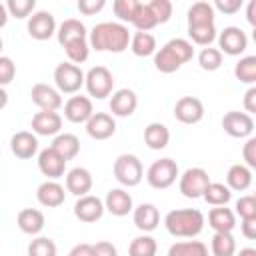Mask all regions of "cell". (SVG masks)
Returning <instances> with one entry per match:
<instances>
[{
  "label": "cell",
  "mask_w": 256,
  "mask_h": 256,
  "mask_svg": "<svg viewBox=\"0 0 256 256\" xmlns=\"http://www.w3.org/2000/svg\"><path fill=\"white\" fill-rule=\"evenodd\" d=\"M130 30L120 22H100L88 32V44L96 52L120 54L130 46Z\"/></svg>",
  "instance_id": "obj_1"
},
{
  "label": "cell",
  "mask_w": 256,
  "mask_h": 256,
  "mask_svg": "<svg viewBox=\"0 0 256 256\" xmlns=\"http://www.w3.org/2000/svg\"><path fill=\"white\" fill-rule=\"evenodd\" d=\"M194 56L192 42L186 38H172L154 54V66L162 74H172L180 70Z\"/></svg>",
  "instance_id": "obj_2"
},
{
  "label": "cell",
  "mask_w": 256,
  "mask_h": 256,
  "mask_svg": "<svg viewBox=\"0 0 256 256\" xmlns=\"http://www.w3.org/2000/svg\"><path fill=\"white\" fill-rule=\"evenodd\" d=\"M206 218L198 208H176L164 216L168 234L176 238H194L204 230Z\"/></svg>",
  "instance_id": "obj_3"
},
{
  "label": "cell",
  "mask_w": 256,
  "mask_h": 256,
  "mask_svg": "<svg viewBox=\"0 0 256 256\" xmlns=\"http://www.w3.org/2000/svg\"><path fill=\"white\" fill-rule=\"evenodd\" d=\"M112 172H114V178L126 186V188H132V186H138L144 178V168H142V162L138 156L134 154H120L116 160H114V166H112Z\"/></svg>",
  "instance_id": "obj_4"
},
{
  "label": "cell",
  "mask_w": 256,
  "mask_h": 256,
  "mask_svg": "<svg viewBox=\"0 0 256 256\" xmlns=\"http://www.w3.org/2000/svg\"><path fill=\"white\" fill-rule=\"evenodd\" d=\"M180 176L178 172V164L176 160L172 158H160V160H154L148 170H146V182L156 188V190H164V188H170L176 178Z\"/></svg>",
  "instance_id": "obj_5"
},
{
  "label": "cell",
  "mask_w": 256,
  "mask_h": 256,
  "mask_svg": "<svg viewBox=\"0 0 256 256\" xmlns=\"http://www.w3.org/2000/svg\"><path fill=\"white\" fill-rule=\"evenodd\" d=\"M84 86L92 98L104 100L114 90V74L106 66H92L84 74Z\"/></svg>",
  "instance_id": "obj_6"
},
{
  "label": "cell",
  "mask_w": 256,
  "mask_h": 256,
  "mask_svg": "<svg viewBox=\"0 0 256 256\" xmlns=\"http://www.w3.org/2000/svg\"><path fill=\"white\" fill-rule=\"evenodd\" d=\"M54 84L60 94H76L84 86V72L72 62H60L54 68Z\"/></svg>",
  "instance_id": "obj_7"
},
{
  "label": "cell",
  "mask_w": 256,
  "mask_h": 256,
  "mask_svg": "<svg viewBox=\"0 0 256 256\" xmlns=\"http://www.w3.org/2000/svg\"><path fill=\"white\" fill-rule=\"evenodd\" d=\"M210 176L204 168H188L182 176H178V188L186 198H202L206 186L210 184Z\"/></svg>",
  "instance_id": "obj_8"
},
{
  "label": "cell",
  "mask_w": 256,
  "mask_h": 256,
  "mask_svg": "<svg viewBox=\"0 0 256 256\" xmlns=\"http://www.w3.org/2000/svg\"><path fill=\"white\" fill-rule=\"evenodd\" d=\"M216 38H218V50L228 56H242L248 48V36L238 26H226Z\"/></svg>",
  "instance_id": "obj_9"
},
{
  "label": "cell",
  "mask_w": 256,
  "mask_h": 256,
  "mask_svg": "<svg viewBox=\"0 0 256 256\" xmlns=\"http://www.w3.org/2000/svg\"><path fill=\"white\" fill-rule=\"evenodd\" d=\"M222 128L232 138H250L254 132V118L240 110H230L222 116Z\"/></svg>",
  "instance_id": "obj_10"
},
{
  "label": "cell",
  "mask_w": 256,
  "mask_h": 256,
  "mask_svg": "<svg viewBox=\"0 0 256 256\" xmlns=\"http://www.w3.org/2000/svg\"><path fill=\"white\" fill-rule=\"evenodd\" d=\"M26 30H28V34H30L34 40H40V42H42V40H50V38L56 34V30H58L56 18H54V14L48 12V10H36V12L28 18Z\"/></svg>",
  "instance_id": "obj_11"
},
{
  "label": "cell",
  "mask_w": 256,
  "mask_h": 256,
  "mask_svg": "<svg viewBox=\"0 0 256 256\" xmlns=\"http://www.w3.org/2000/svg\"><path fill=\"white\" fill-rule=\"evenodd\" d=\"M174 118L182 124H198L204 118V104L196 96H182L174 104Z\"/></svg>",
  "instance_id": "obj_12"
},
{
  "label": "cell",
  "mask_w": 256,
  "mask_h": 256,
  "mask_svg": "<svg viewBox=\"0 0 256 256\" xmlns=\"http://www.w3.org/2000/svg\"><path fill=\"white\" fill-rule=\"evenodd\" d=\"M92 114H94V106L88 96L76 94L70 96L64 104V118L72 124H86Z\"/></svg>",
  "instance_id": "obj_13"
},
{
  "label": "cell",
  "mask_w": 256,
  "mask_h": 256,
  "mask_svg": "<svg viewBox=\"0 0 256 256\" xmlns=\"http://www.w3.org/2000/svg\"><path fill=\"white\" fill-rule=\"evenodd\" d=\"M30 98L40 110H50V112H58L64 104L62 94L56 88H52L50 84H44V82H38V84L32 86Z\"/></svg>",
  "instance_id": "obj_14"
},
{
  "label": "cell",
  "mask_w": 256,
  "mask_h": 256,
  "mask_svg": "<svg viewBox=\"0 0 256 256\" xmlns=\"http://www.w3.org/2000/svg\"><path fill=\"white\" fill-rule=\"evenodd\" d=\"M104 212H106L104 210V200H100L94 194L80 196L74 204V216L80 222H86V224H92V222L100 220L104 216Z\"/></svg>",
  "instance_id": "obj_15"
},
{
  "label": "cell",
  "mask_w": 256,
  "mask_h": 256,
  "mask_svg": "<svg viewBox=\"0 0 256 256\" xmlns=\"http://www.w3.org/2000/svg\"><path fill=\"white\" fill-rule=\"evenodd\" d=\"M38 170L48 178V180H58L60 176H64L66 170V160L52 148H44L38 152Z\"/></svg>",
  "instance_id": "obj_16"
},
{
  "label": "cell",
  "mask_w": 256,
  "mask_h": 256,
  "mask_svg": "<svg viewBox=\"0 0 256 256\" xmlns=\"http://www.w3.org/2000/svg\"><path fill=\"white\" fill-rule=\"evenodd\" d=\"M110 112L112 116H118V118H128L136 112L138 108V96L134 90L130 88H120L116 92H112L110 96Z\"/></svg>",
  "instance_id": "obj_17"
},
{
  "label": "cell",
  "mask_w": 256,
  "mask_h": 256,
  "mask_svg": "<svg viewBox=\"0 0 256 256\" xmlns=\"http://www.w3.org/2000/svg\"><path fill=\"white\" fill-rule=\"evenodd\" d=\"M30 128L36 136H56L62 130V116L58 112L40 110L32 116Z\"/></svg>",
  "instance_id": "obj_18"
},
{
  "label": "cell",
  "mask_w": 256,
  "mask_h": 256,
  "mask_svg": "<svg viewBox=\"0 0 256 256\" xmlns=\"http://www.w3.org/2000/svg\"><path fill=\"white\" fill-rule=\"evenodd\" d=\"M86 132L94 140H108L116 132V120L108 112H94L86 122Z\"/></svg>",
  "instance_id": "obj_19"
},
{
  "label": "cell",
  "mask_w": 256,
  "mask_h": 256,
  "mask_svg": "<svg viewBox=\"0 0 256 256\" xmlns=\"http://www.w3.org/2000/svg\"><path fill=\"white\" fill-rule=\"evenodd\" d=\"M104 210H108L112 216H128L134 210V202L130 192H126L124 188H112L108 190L106 198H104Z\"/></svg>",
  "instance_id": "obj_20"
},
{
  "label": "cell",
  "mask_w": 256,
  "mask_h": 256,
  "mask_svg": "<svg viewBox=\"0 0 256 256\" xmlns=\"http://www.w3.org/2000/svg\"><path fill=\"white\" fill-rule=\"evenodd\" d=\"M10 150L16 158L20 160H30L32 156L38 154V138L34 132L20 130L10 138Z\"/></svg>",
  "instance_id": "obj_21"
},
{
  "label": "cell",
  "mask_w": 256,
  "mask_h": 256,
  "mask_svg": "<svg viewBox=\"0 0 256 256\" xmlns=\"http://www.w3.org/2000/svg\"><path fill=\"white\" fill-rule=\"evenodd\" d=\"M92 174L88 168H82V166H76L72 170H68L66 174V192L74 194L76 198L80 196H86L90 190H92Z\"/></svg>",
  "instance_id": "obj_22"
},
{
  "label": "cell",
  "mask_w": 256,
  "mask_h": 256,
  "mask_svg": "<svg viewBox=\"0 0 256 256\" xmlns=\"http://www.w3.org/2000/svg\"><path fill=\"white\" fill-rule=\"evenodd\" d=\"M36 200L46 208H58L66 200V190L56 180H46L36 190Z\"/></svg>",
  "instance_id": "obj_23"
},
{
  "label": "cell",
  "mask_w": 256,
  "mask_h": 256,
  "mask_svg": "<svg viewBox=\"0 0 256 256\" xmlns=\"http://www.w3.org/2000/svg\"><path fill=\"white\" fill-rule=\"evenodd\" d=\"M132 220H134V226L146 234V232H152V230L158 228V224H160V212H158V208L154 204L142 202V204H138L132 210Z\"/></svg>",
  "instance_id": "obj_24"
},
{
  "label": "cell",
  "mask_w": 256,
  "mask_h": 256,
  "mask_svg": "<svg viewBox=\"0 0 256 256\" xmlns=\"http://www.w3.org/2000/svg\"><path fill=\"white\" fill-rule=\"evenodd\" d=\"M16 224H18V228H20L24 234L36 236V234H40V232L44 230L46 218H44L42 210H38V208H24V210L18 212Z\"/></svg>",
  "instance_id": "obj_25"
},
{
  "label": "cell",
  "mask_w": 256,
  "mask_h": 256,
  "mask_svg": "<svg viewBox=\"0 0 256 256\" xmlns=\"http://www.w3.org/2000/svg\"><path fill=\"white\" fill-rule=\"evenodd\" d=\"M208 226L214 232H232L236 228V214L226 206H214L208 212Z\"/></svg>",
  "instance_id": "obj_26"
},
{
  "label": "cell",
  "mask_w": 256,
  "mask_h": 256,
  "mask_svg": "<svg viewBox=\"0 0 256 256\" xmlns=\"http://www.w3.org/2000/svg\"><path fill=\"white\" fill-rule=\"evenodd\" d=\"M144 142L150 150H164L170 142V130L162 122H150L144 128Z\"/></svg>",
  "instance_id": "obj_27"
},
{
  "label": "cell",
  "mask_w": 256,
  "mask_h": 256,
  "mask_svg": "<svg viewBox=\"0 0 256 256\" xmlns=\"http://www.w3.org/2000/svg\"><path fill=\"white\" fill-rule=\"evenodd\" d=\"M252 184V170L244 164H232L226 172V186L236 192L248 190Z\"/></svg>",
  "instance_id": "obj_28"
},
{
  "label": "cell",
  "mask_w": 256,
  "mask_h": 256,
  "mask_svg": "<svg viewBox=\"0 0 256 256\" xmlns=\"http://www.w3.org/2000/svg\"><path fill=\"white\" fill-rule=\"evenodd\" d=\"M56 38H58L60 46H64V44H68L70 40L88 38V30H86V26H84L82 20H78V18H66V20L58 26Z\"/></svg>",
  "instance_id": "obj_29"
},
{
  "label": "cell",
  "mask_w": 256,
  "mask_h": 256,
  "mask_svg": "<svg viewBox=\"0 0 256 256\" xmlns=\"http://www.w3.org/2000/svg\"><path fill=\"white\" fill-rule=\"evenodd\" d=\"M52 148L68 162V160H72V158L78 156V152H80V140H78L76 134H70V132H64V134H62V132H60V134L54 136Z\"/></svg>",
  "instance_id": "obj_30"
},
{
  "label": "cell",
  "mask_w": 256,
  "mask_h": 256,
  "mask_svg": "<svg viewBox=\"0 0 256 256\" xmlns=\"http://www.w3.org/2000/svg\"><path fill=\"white\" fill-rule=\"evenodd\" d=\"M130 50L134 56L146 58L156 54V38L150 32H134L130 36Z\"/></svg>",
  "instance_id": "obj_31"
},
{
  "label": "cell",
  "mask_w": 256,
  "mask_h": 256,
  "mask_svg": "<svg viewBox=\"0 0 256 256\" xmlns=\"http://www.w3.org/2000/svg\"><path fill=\"white\" fill-rule=\"evenodd\" d=\"M188 36H190V40H192L194 44L206 48V46H210V44L216 40V36H218L216 24H214V22H206V24H188Z\"/></svg>",
  "instance_id": "obj_32"
},
{
  "label": "cell",
  "mask_w": 256,
  "mask_h": 256,
  "mask_svg": "<svg viewBox=\"0 0 256 256\" xmlns=\"http://www.w3.org/2000/svg\"><path fill=\"white\" fill-rule=\"evenodd\" d=\"M168 256H210L202 240H180L168 248Z\"/></svg>",
  "instance_id": "obj_33"
},
{
  "label": "cell",
  "mask_w": 256,
  "mask_h": 256,
  "mask_svg": "<svg viewBox=\"0 0 256 256\" xmlns=\"http://www.w3.org/2000/svg\"><path fill=\"white\" fill-rule=\"evenodd\" d=\"M212 256H234L236 254V240L232 232H214L210 240Z\"/></svg>",
  "instance_id": "obj_34"
},
{
  "label": "cell",
  "mask_w": 256,
  "mask_h": 256,
  "mask_svg": "<svg viewBox=\"0 0 256 256\" xmlns=\"http://www.w3.org/2000/svg\"><path fill=\"white\" fill-rule=\"evenodd\" d=\"M202 198L210 206H226L232 200V190L222 182H210L202 194Z\"/></svg>",
  "instance_id": "obj_35"
},
{
  "label": "cell",
  "mask_w": 256,
  "mask_h": 256,
  "mask_svg": "<svg viewBox=\"0 0 256 256\" xmlns=\"http://www.w3.org/2000/svg\"><path fill=\"white\" fill-rule=\"evenodd\" d=\"M66 50V56H68V62L72 64H82L88 60L90 56V44H88V38H76V40H70L68 44L62 46Z\"/></svg>",
  "instance_id": "obj_36"
},
{
  "label": "cell",
  "mask_w": 256,
  "mask_h": 256,
  "mask_svg": "<svg viewBox=\"0 0 256 256\" xmlns=\"http://www.w3.org/2000/svg\"><path fill=\"white\" fill-rule=\"evenodd\" d=\"M234 76L242 84H254L256 82V56H242L234 66Z\"/></svg>",
  "instance_id": "obj_37"
},
{
  "label": "cell",
  "mask_w": 256,
  "mask_h": 256,
  "mask_svg": "<svg viewBox=\"0 0 256 256\" xmlns=\"http://www.w3.org/2000/svg\"><path fill=\"white\" fill-rule=\"evenodd\" d=\"M158 244L150 234L136 236L128 246V256H156Z\"/></svg>",
  "instance_id": "obj_38"
},
{
  "label": "cell",
  "mask_w": 256,
  "mask_h": 256,
  "mask_svg": "<svg viewBox=\"0 0 256 256\" xmlns=\"http://www.w3.org/2000/svg\"><path fill=\"white\" fill-rule=\"evenodd\" d=\"M214 18H216V12H214L212 4H210V2H206V0L194 2V4L188 8V24L214 22Z\"/></svg>",
  "instance_id": "obj_39"
},
{
  "label": "cell",
  "mask_w": 256,
  "mask_h": 256,
  "mask_svg": "<svg viewBox=\"0 0 256 256\" xmlns=\"http://www.w3.org/2000/svg\"><path fill=\"white\" fill-rule=\"evenodd\" d=\"M138 6H140V2H138V0H114L112 10H114V16L120 20V24H124V22L132 24V20H134V16H136Z\"/></svg>",
  "instance_id": "obj_40"
},
{
  "label": "cell",
  "mask_w": 256,
  "mask_h": 256,
  "mask_svg": "<svg viewBox=\"0 0 256 256\" xmlns=\"http://www.w3.org/2000/svg\"><path fill=\"white\" fill-rule=\"evenodd\" d=\"M198 64L202 70L206 72H214L222 66V52L218 48H212V46H206L200 50L198 54Z\"/></svg>",
  "instance_id": "obj_41"
},
{
  "label": "cell",
  "mask_w": 256,
  "mask_h": 256,
  "mask_svg": "<svg viewBox=\"0 0 256 256\" xmlns=\"http://www.w3.org/2000/svg\"><path fill=\"white\" fill-rule=\"evenodd\" d=\"M58 248L52 238L48 236H36L28 244V256H56Z\"/></svg>",
  "instance_id": "obj_42"
},
{
  "label": "cell",
  "mask_w": 256,
  "mask_h": 256,
  "mask_svg": "<svg viewBox=\"0 0 256 256\" xmlns=\"http://www.w3.org/2000/svg\"><path fill=\"white\" fill-rule=\"evenodd\" d=\"M34 8H36V0H8L6 2L8 16L18 18V20L30 18L34 14Z\"/></svg>",
  "instance_id": "obj_43"
},
{
  "label": "cell",
  "mask_w": 256,
  "mask_h": 256,
  "mask_svg": "<svg viewBox=\"0 0 256 256\" xmlns=\"http://www.w3.org/2000/svg\"><path fill=\"white\" fill-rule=\"evenodd\" d=\"M132 26H134L138 32H148V30H152L154 26H158V22L154 20V16H152V12H150V8H148L146 2H140L138 10H136V16H134V20H132Z\"/></svg>",
  "instance_id": "obj_44"
},
{
  "label": "cell",
  "mask_w": 256,
  "mask_h": 256,
  "mask_svg": "<svg viewBox=\"0 0 256 256\" xmlns=\"http://www.w3.org/2000/svg\"><path fill=\"white\" fill-rule=\"evenodd\" d=\"M146 4H148L150 12L158 24H164L170 20V16H172V2L170 0H150Z\"/></svg>",
  "instance_id": "obj_45"
},
{
  "label": "cell",
  "mask_w": 256,
  "mask_h": 256,
  "mask_svg": "<svg viewBox=\"0 0 256 256\" xmlns=\"http://www.w3.org/2000/svg\"><path fill=\"white\" fill-rule=\"evenodd\" d=\"M242 218H256V198L252 194H246V196H240L236 200V212Z\"/></svg>",
  "instance_id": "obj_46"
},
{
  "label": "cell",
  "mask_w": 256,
  "mask_h": 256,
  "mask_svg": "<svg viewBox=\"0 0 256 256\" xmlns=\"http://www.w3.org/2000/svg\"><path fill=\"white\" fill-rule=\"evenodd\" d=\"M14 76H16V64L12 62V58L0 56V86L4 88L6 84H10Z\"/></svg>",
  "instance_id": "obj_47"
},
{
  "label": "cell",
  "mask_w": 256,
  "mask_h": 256,
  "mask_svg": "<svg viewBox=\"0 0 256 256\" xmlns=\"http://www.w3.org/2000/svg\"><path fill=\"white\" fill-rule=\"evenodd\" d=\"M242 158H244V166H248L250 170L256 168V138L250 136L242 148Z\"/></svg>",
  "instance_id": "obj_48"
},
{
  "label": "cell",
  "mask_w": 256,
  "mask_h": 256,
  "mask_svg": "<svg viewBox=\"0 0 256 256\" xmlns=\"http://www.w3.org/2000/svg\"><path fill=\"white\" fill-rule=\"evenodd\" d=\"M104 6H106L104 0H80V2H78V12L84 14V16H94V14H98Z\"/></svg>",
  "instance_id": "obj_49"
},
{
  "label": "cell",
  "mask_w": 256,
  "mask_h": 256,
  "mask_svg": "<svg viewBox=\"0 0 256 256\" xmlns=\"http://www.w3.org/2000/svg\"><path fill=\"white\" fill-rule=\"evenodd\" d=\"M212 8H214V12L220 10L224 14H236L242 8V0H216L212 4Z\"/></svg>",
  "instance_id": "obj_50"
},
{
  "label": "cell",
  "mask_w": 256,
  "mask_h": 256,
  "mask_svg": "<svg viewBox=\"0 0 256 256\" xmlns=\"http://www.w3.org/2000/svg\"><path fill=\"white\" fill-rule=\"evenodd\" d=\"M92 250H94V256H118L116 246L108 240H100V242L92 244Z\"/></svg>",
  "instance_id": "obj_51"
},
{
  "label": "cell",
  "mask_w": 256,
  "mask_h": 256,
  "mask_svg": "<svg viewBox=\"0 0 256 256\" xmlns=\"http://www.w3.org/2000/svg\"><path fill=\"white\" fill-rule=\"evenodd\" d=\"M240 232H242L244 238L254 240V238H256V218H242Z\"/></svg>",
  "instance_id": "obj_52"
},
{
  "label": "cell",
  "mask_w": 256,
  "mask_h": 256,
  "mask_svg": "<svg viewBox=\"0 0 256 256\" xmlns=\"http://www.w3.org/2000/svg\"><path fill=\"white\" fill-rule=\"evenodd\" d=\"M244 110L246 114H254L256 112V86H250L244 94Z\"/></svg>",
  "instance_id": "obj_53"
},
{
  "label": "cell",
  "mask_w": 256,
  "mask_h": 256,
  "mask_svg": "<svg viewBox=\"0 0 256 256\" xmlns=\"http://www.w3.org/2000/svg\"><path fill=\"white\" fill-rule=\"evenodd\" d=\"M68 256H94L92 244H88V242H80V244H76V246L68 252Z\"/></svg>",
  "instance_id": "obj_54"
},
{
  "label": "cell",
  "mask_w": 256,
  "mask_h": 256,
  "mask_svg": "<svg viewBox=\"0 0 256 256\" xmlns=\"http://www.w3.org/2000/svg\"><path fill=\"white\" fill-rule=\"evenodd\" d=\"M246 20L254 26L256 24V0H250L248 2V8H246Z\"/></svg>",
  "instance_id": "obj_55"
},
{
  "label": "cell",
  "mask_w": 256,
  "mask_h": 256,
  "mask_svg": "<svg viewBox=\"0 0 256 256\" xmlns=\"http://www.w3.org/2000/svg\"><path fill=\"white\" fill-rule=\"evenodd\" d=\"M8 10H6V4H2L0 2V28H4L6 26V22H8Z\"/></svg>",
  "instance_id": "obj_56"
},
{
  "label": "cell",
  "mask_w": 256,
  "mask_h": 256,
  "mask_svg": "<svg viewBox=\"0 0 256 256\" xmlns=\"http://www.w3.org/2000/svg\"><path fill=\"white\" fill-rule=\"evenodd\" d=\"M234 256H256V250H254V248H250V246H246V248H240Z\"/></svg>",
  "instance_id": "obj_57"
},
{
  "label": "cell",
  "mask_w": 256,
  "mask_h": 256,
  "mask_svg": "<svg viewBox=\"0 0 256 256\" xmlns=\"http://www.w3.org/2000/svg\"><path fill=\"white\" fill-rule=\"evenodd\" d=\"M6 104H8V92H6V88L0 86V110L6 108Z\"/></svg>",
  "instance_id": "obj_58"
},
{
  "label": "cell",
  "mask_w": 256,
  "mask_h": 256,
  "mask_svg": "<svg viewBox=\"0 0 256 256\" xmlns=\"http://www.w3.org/2000/svg\"><path fill=\"white\" fill-rule=\"evenodd\" d=\"M2 48H4V42H2V36H0V56H2Z\"/></svg>",
  "instance_id": "obj_59"
}]
</instances>
